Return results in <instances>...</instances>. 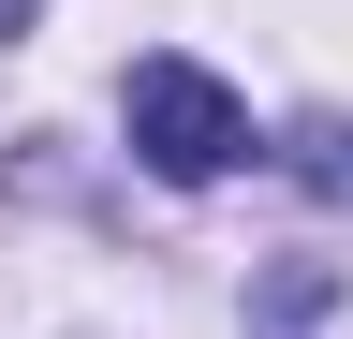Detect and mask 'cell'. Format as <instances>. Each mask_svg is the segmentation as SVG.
I'll return each instance as SVG.
<instances>
[{
  "mask_svg": "<svg viewBox=\"0 0 353 339\" xmlns=\"http://www.w3.org/2000/svg\"><path fill=\"white\" fill-rule=\"evenodd\" d=\"M118 133H132L148 177L206 192V177H236V162H250V104L221 89L206 59H132V74H118Z\"/></svg>",
  "mask_w": 353,
  "mask_h": 339,
  "instance_id": "1",
  "label": "cell"
},
{
  "mask_svg": "<svg viewBox=\"0 0 353 339\" xmlns=\"http://www.w3.org/2000/svg\"><path fill=\"white\" fill-rule=\"evenodd\" d=\"M294 177L309 192H353V118H294Z\"/></svg>",
  "mask_w": 353,
  "mask_h": 339,
  "instance_id": "2",
  "label": "cell"
},
{
  "mask_svg": "<svg viewBox=\"0 0 353 339\" xmlns=\"http://www.w3.org/2000/svg\"><path fill=\"white\" fill-rule=\"evenodd\" d=\"M30 15H44V0H0V30H30Z\"/></svg>",
  "mask_w": 353,
  "mask_h": 339,
  "instance_id": "3",
  "label": "cell"
}]
</instances>
